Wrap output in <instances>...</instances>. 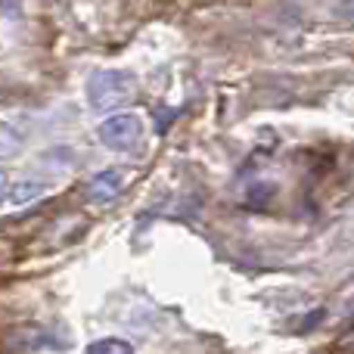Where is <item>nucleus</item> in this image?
Listing matches in <instances>:
<instances>
[{
    "label": "nucleus",
    "instance_id": "obj_1",
    "mask_svg": "<svg viewBox=\"0 0 354 354\" xmlns=\"http://www.w3.org/2000/svg\"><path fill=\"white\" fill-rule=\"evenodd\" d=\"M140 91V81L134 72L124 68H100L87 81V106L93 112H115L118 106L131 103Z\"/></svg>",
    "mask_w": 354,
    "mask_h": 354
},
{
    "label": "nucleus",
    "instance_id": "obj_2",
    "mask_svg": "<svg viewBox=\"0 0 354 354\" xmlns=\"http://www.w3.org/2000/svg\"><path fill=\"white\" fill-rule=\"evenodd\" d=\"M97 137L112 153H131L143 140V118L137 112H115L97 128Z\"/></svg>",
    "mask_w": 354,
    "mask_h": 354
},
{
    "label": "nucleus",
    "instance_id": "obj_6",
    "mask_svg": "<svg viewBox=\"0 0 354 354\" xmlns=\"http://www.w3.org/2000/svg\"><path fill=\"white\" fill-rule=\"evenodd\" d=\"M87 354H134V345H131L128 339L106 336V339H97V342L87 345Z\"/></svg>",
    "mask_w": 354,
    "mask_h": 354
},
{
    "label": "nucleus",
    "instance_id": "obj_4",
    "mask_svg": "<svg viewBox=\"0 0 354 354\" xmlns=\"http://www.w3.org/2000/svg\"><path fill=\"white\" fill-rule=\"evenodd\" d=\"M47 193H50V183H44V180H16V183H10V193H6V205L25 208V205L37 202L41 196H47Z\"/></svg>",
    "mask_w": 354,
    "mask_h": 354
},
{
    "label": "nucleus",
    "instance_id": "obj_7",
    "mask_svg": "<svg viewBox=\"0 0 354 354\" xmlns=\"http://www.w3.org/2000/svg\"><path fill=\"white\" fill-rule=\"evenodd\" d=\"M6 193H10V177H6L3 171H0V205L6 202Z\"/></svg>",
    "mask_w": 354,
    "mask_h": 354
},
{
    "label": "nucleus",
    "instance_id": "obj_3",
    "mask_svg": "<svg viewBox=\"0 0 354 354\" xmlns=\"http://www.w3.org/2000/svg\"><path fill=\"white\" fill-rule=\"evenodd\" d=\"M124 183H128L124 168H106V171H100L97 177H91V183H87V199L97 202V205H106V202L122 196Z\"/></svg>",
    "mask_w": 354,
    "mask_h": 354
},
{
    "label": "nucleus",
    "instance_id": "obj_5",
    "mask_svg": "<svg viewBox=\"0 0 354 354\" xmlns=\"http://www.w3.org/2000/svg\"><path fill=\"white\" fill-rule=\"evenodd\" d=\"M22 147H25V124L0 122V162L12 159Z\"/></svg>",
    "mask_w": 354,
    "mask_h": 354
}]
</instances>
